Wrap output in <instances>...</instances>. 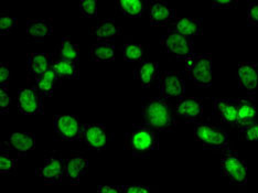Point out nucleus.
<instances>
[{
	"label": "nucleus",
	"instance_id": "nucleus-30",
	"mask_svg": "<svg viewBox=\"0 0 258 193\" xmlns=\"http://www.w3.org/2000/svg\"><path fill=\"white\" fill-rule=\"evenodd\" d=\"M122 57L127 62H143L144 46L139 43H126L122 45Z\"/></svg>",
	"mask_w": 258,
	"mask_h": 193
},
{
	"label": "nucleus",
	"instance_id": "nucleus-34",
	"mask_svg": "<svg viewBox=\"0 0 258 193\" xmlns=\"http://www.w3.org/2000/svg\"><path fill=\"white\" fill-rule=\"evenodd\" d=\"M10 105L11 98L9 96L7 87H2V90H0V113L3 115L7 114L10 109Z\"/></svg>",
	"mask_w": 258,
	"mask_h": 193
},
{
	"label": "nucleus",
	"instance_id": "nucleus-28",
	"mask_svg": "<svg viewBox=\"0 0 258 193\" xmlns=\"http://www.w3.org/2000/svg\"><path fill=\"white\" fill-rule=\"evenodd\" d=\"M10 147L7 143L2 145V153H0V173L10 174L14 173L18 165V157L10 154Z\"/></svg>",
	"mask_w": 258,
	"mask_h": 193
},
{
	"label": "nucleus",
	"instance_id": "nucleus-37",
	"mask_svg": "<svg viewBox=\"0 0 258 193\" xmlns=\"http://www.w3.org/2000/svg\"><path fill=\"white\" fill-rule=\"evenodd\" d=\"M124 193H151V190L146 185L134 183V184L125 185Z\"/></svg>",
	"mask_w": 258,
	"mask_h": 193
},
{
	"label": "nucleus",
	"instance_id": "nucleus-21",
	"mask_svg": "<svg viewBox=\"0 0 258 193\" xmlns=\"http://www.w3.org/2000/svg\"><path fill=\"white\" fill-rule=\"evenodd\" d=\"M62 84V79L51 68L31 87L39 92L43 97H51L54 91Z\"/></svg>",
	"mask_w": 258,
	"mask_h": 193
},
{
	"label": "nucleus",
	"instance_id": "nucleus-33",
	"mask_svg": "<svg viewBox=\"0 0 258 193\" xmlns=\"http://www.w3.org/2000/svg\"><path fill=\"white\" fill-rule=\"evenodd\" d=\"M239 139L244 142H258V121L248 127L242 128L239 132Z\"/></svg>",
	"mask_w": 258,
	"mask_h": 193
},
{
	"label": "nucleus",
	"instance_id": "nucleus-36",
	"mask_svg": "<svg viewBox=\"0 0 258 193\" xmlns=\"http://www.w3.org/2000/svg\"><path fill=\"white\" fill-rule=\"evenodd\" d=\"M247 23L258 27V2H253L248 5Z\"/></svg>",
	"mask_w": 258,
	"mask_h": 193
},
{
	"label": "nucleus",
	"instance_id": "nucleus-8",
	"mask_svg": "<svg viewBox=\"0 0 258 193\" xmlns=\"http://www.w3.org/2000/svg\"><path fill=\"white\" fill-rule=\"evenodd\" d=\"M80 140L86 147L102 153L109 148V134L102 124H84Z\"/></svg>",
	"mask_w": 258,
	"mask_h": 193
},
{
	"label": "nucleus",
	"instance_id": "nucleus-4",
	"mask_svg": "<svg viewBox=\"0 0 258 193\" xmlns=\"http://www.w3.org/2000/svg\"><path fill=\"white\" fill-rule=\"evenodd\" d=\"M221 174L235 184L243 186L247 182V165L237 153L225 149L220 161Z\"/></svg>",
	"mask_w": 258,
	"mask_h": 193
},
{
	"label": "nucleus",
	"instance_id": "nucleus-20",
	"mask_svg": "<svg viewBox=\"0 0 258 193\" xmlns=\"http://www.w3.org/2000/svg\"><path fill=\"white\" fill-rule=\"evenodd\" d=\"M53 33V26L51 20L45 19H28L27 20V37L33 42H42Z\"/></svg>",
	"mask_w": 258,
	"mask_h": 193
},
{
	"label": "nucleus",
	"instance_id": "nucleus-5",
	"mask_svg": "<svg viewBox=\"0 0 258 193\" xmlns=\"http://www.w3.org/2000/svg\"><path fill=\"white\" fill-rule=\"evenodd\" d=\"M83 125L73 114H57L53 117V138L58 142L80 140Z\"/></svg>",
	"mask_w": 258,
	"mask_h": 193
},
{
	"label": "nucleus",
	"instance_id": "nucleus-9",
	"mask_svg": "<svg viewBox=\"0 0 258 193\" xmlns=\"http://www.w3.org/2000/svg\"><path fill=\"white\" fill-rule=\"evenodd\" d=\"M148 11L149 21L152 27L170 26L177 20V10L169 7V5L160 0H147L145 2Z\"/></svg>",
	"mask_w": 258,
	"mask_h": 193
},
{
	"label": "nucleus",
	"instance_id": "nucleus-6",
	"mask_svg": "<svg viewBox=\"0 0 258 193\" xmlns=\"http://www.w3.org/2000/svg\"><path fill=\"white\" fill-rule=\"evenodd\" d=\"M195 138L207 149H228L227 133L211 124H196Z\"/></svg>",
	"mask_w": 258,
	"mask_h": 193
},
{
	"label": "nucleus",
	"instance_id": "nucleus-12",
	"mask_svg": "<svg viewBox=\"0 0 258 193\" xmlns=\"http://www.w3.org/2000/svg\"><path fill=\"white\" fill-rule=\"evenodd\" d=\"M51 54L45 52H32L27 54V79L31 86L51 68Z\"/></svg>",
	"mask_w": 258,
	"mask_h": 193
},
{
	"label": "nucleus",
	"instance_id": "nucleus-15",
	"mask_svg": "<svg viewBox=\"0 0 258 193\" xmlns=\"http://www.w3.org/2000/svg\"><path fill=\"white\" fill-rule=\"evenodd\" d=\"M177 115L187 121L201 122L203 118V103L197 97H181L174 107Z\"/></svg>",
	"mask_w": 258,
	"mask_h": 193
},
{
	"label": "nucleus",
	"instance_id": "nucleus-27",
	"mask_svg": "<svg viewBox=\"0 0 258 193\" xmlns=\"http://www.w3.org/2000/svg\"><path fill=\"white\" fill-rule=\"evenodd\" d=\"M115 5L122 15L129 18H138L146 10V4L142 0H118Z\"/></svg>",
	"mask_w": 258,
	"mask_h": 193
},
{
	"label": "nucleus",
	"instance_id": "nucleus-35",
	"mask_svg": "<svg viewBox=\"0 0 258 193\" xmlns=\"http://www.w3.org/2000/svg\"><path fill=\"white\" fill-rule=\"evenodd\" d=\"M13 73L9 68V63H2L0 64V86L7 87L10 83Z\"/></svg>",
	"mask_w": 258,
	"mask_h": 193
},
{
	"label": "nucleus",
	"instance_id": "nucleus-11",
	"mask_svg": "<svg viewBox=\"0 0 258 193\" xmlns=\"http://www.w3.org/2000/svg\"><path fill=\"white\" fill-rule=\"evenodd\" d=\"M185 91V81L178 72H162L159 77V92L163 99L181 98Z\"/></svg>",
	"mask_w": 258,
	"mask_h": 193
},
{
	"label": "nucleus",
	"instance_id": "nucleus-29",
	"mask_svg": "<svg viewBox=\"0 0 258 193\" xmlns=\"http://www.w3.org/2000/svg\"><path fill=\"white\" fill-rule=\"evenodd\" d=\"M57 54L60 55V57H62L63 60L79 63L80 48L78 44L72 42L71 39L63 37L61 40V44L58 46Z\"/></svg>",
	"mask_w": 258,
	"mask_h": 193
},
{
	"label": "nucleus",
	"instance_id": "nucleus-18",
	"mask_svg": "<svg viewBox=\"0 0 258 193\" xmlns=\"http://www.w3.org/2000/svg\"><path fill=\"white\" fill-rule=\"evenodd\" d=\"M238 99H215L213 112L227 125L236 126Z\"/></svg>",
	"mask_w": 258,
	"mask_h": 193
},
{
	"label": "nucleus",
	"instance_id": "nucleus-14",
	"mask_svg": "<svg viewBox=\"0 0 258 193\" xmlns=\"http://www.w3.org/2000/svg\"><path fill=\"white\" fill-rule=\"evenodd\" d=\"M89 169V160L80 154H73L64 161L63 181L68 184L76 185Z\"/></svg>",
	"mask_w": 258,
	"mask_h": 193
},
{
	"label": "nucleus",
	"instance_id": "nucleus-17",
	"mask_svg": "<svg viewBox=\"0 0 258 193\" xmlns=\"http://www.w3.org/2000/svg\"><path fill=\"white\" fill-rule=\"evenodd\" d=\"M7 145L18 157H25L36 148V136L31 133H13L9 135Z\"/></svg>",
	"mask_w": 258,
	"mask_h": 193
},
{
	"label": "nucleus",
	"instance_id": "nucleus-7",
	"mask_svg": "<svg viewBox=\"0 0 258 193\" xmlns=\"http://www.w3.org/2000/svg\"><path fill=\"white\" fill-rule=\"evenodd\" d=\"M161 48L165 53L175 58H186L195 55L193 39L178 32L168 31L160 40Z\"/></svg>",
	"mask_w": 258,
	"mask_h": 193
},
{
	"label": "nucleus",
	"instance_id": "nucleus-39",
	"mask_svg": "<svg viewBox=\"0 0 258 193\" xmlns=\"http://www.w3.org/2000/svg\"><path fill=\"white\" fill-rule=\"evenodd\" d=\"M237 2H232V0H218L212 4L213 9H231L235 8Z\"/></svg>",
	"mask_w": 258,
	"mask_h": 193
},
{
	"label": "nucleus",
	"instance_id": "nucleus-1",
	"mask_svg": "<svg viewBox=\"0 0 258 193\" xmlns=\"http://www.w3.org/2000/svg\"><path fill=\"white\" fill-rule=\"evenodd\" d=\"M142 115L144 126L156 132H173L177 126L172 107L161 97L143 98Z\"/></svg>",
	"mask_w": 258,
	"mask_h": 193
},
{
	"label": "nucleus",
	"instance_id": "nucleus-19",
	"mask_svg": "<svg viewBox=\"0 0 258 193\" xmlns=\"http://www.w3.org/2000/svg\"><path fill=\"white\" fill-rule=\"evenodd\" d=\"M133 74L144 89H147L159 80V66L155 61H143L134 69Z\"/></svg>",
	"mask_w": 258,
	"mask_h": 193
},
{
	"label": "nucleus",
	"instance_id": "nucleus-24",
	"mask_svg": "<svg viewBox=\"0 0 258 193\" xmlns=\"http://www.w3.org/2000/svg\"><path fill=\"white\" fill-rule=\"evenodd\" d=\"M52 58V69L61 79L78 80L80 78V68L79 63L63 60L57 53L51 54Z\"/></svg>",
	"mask_w": 258,
	"mask_h": 193
},
{
	"label": "nucleus",
	"instance_id": "nucleus-22",
	"mask_svg": "<svg viewBox=\"0 0 258 193\" xmlns=\"http://www.w3.org/2000/svg\"><path fill=\"white\" fill-rule=\"evenodd\" d=\"M168 31L178 32L185 37H200L203 33L201 20L195 18H178L171 25L168 26Z\"/></svg>",
	"mask_w": 258,
	"mask_h": 193
},
{
	"label": "nucleus",
	"instance_id": "nucleus-38",
	"mask_svg": "<svg viewBox=\"0 0 258 193\" xmlns=\"http://www.w3.org/2000/svg\"><path fill=\"white\" fill-rule=\"evenodd\" d=\"M125 185H99L96 193H124Z\"/></svg>",
	"mask_w": 258,
	"mask_h": 193
},
{
	"label": "nucleus",
	"instance_id": "nucleus-3",
	"mask_svg": "<svg viewBox=\"0 0 258 193\" xmlns=\"http://www.w3.org/2000/svg\"><path fill=\"white\" fill-rule=\"evenodd\" d=\"M185 71L199 87H209L212 84V56L211 54L192 55L186 58Z\"/></svg>",
	"mask_w": 258,
	"mask_h": 193
},
{
	"label": "nucleus",
	"instance_id": "nucleus-23",
	"mask_svg": "<svg viewBox=\"0 0 258 193\" xmlns=\"http://www.w3.org/2000/svg\"><path fill=\"white\" fill-rule=\"evenodd\" d=\"M258 107L255 103L248 99H238L237 109V122L238 128H245L257 122Z\"/></svg>",
	"mask_w": 258,
	"mask_h": 193
},
{
	"label": "nucleus",
	"instance_id": "nucleus-10",
	"mask_svg": "<svg viewBox=\"0 0 258 193\" xmlns=\"http://www.w3.org/2000/svg\"><path fill=\"white\" fill-rule=\"evenodd\" d=\"M17 106L23 115L43 114V96L32 87L20 89L17 94Z\"/></svg>",
	"mask_w": 258,
	"mask_h": 193
},
{
	"label": "nucleus",
	"instance_id": "nucleus-13",
	"mask_svg": "<svg viewBox=\"0 0 258 193\" xmlns=\"http://www.w3.org/2000/svg\"><path fill=\"white\" fill-rule=\"evenodd\" d=\"M36 172L46 184L61 183L64 178V162L58 157L49 156Z\"/></svg>",
	"mask_w": 258,
	"mask_h": 193
},
{
	"label": "nucleus",
	"instance_id": "nucleus-26",
	"mask_svg": "<svg viewBox=\"0 0 258 193\" xmlns=\"http://www.w3.org/2000/svg\"><path fill=\"white\" fill-rule=\"evenodd\" d=\"M90 60L93 62H110L115 58V45L111 42L98 41L91 46L89 54Z\"/></svg>",
	"mask_w": 258,
	"mask_h": 193
},
{
	"label": "nucleus",
	"instance_id": "nucleus-25",
	"mask_svg": "<svg viewBox=\"0 0 258 193\" xmlns=\"http://www.w3.org/2000/svg\"><path fill=\"white\" fill-rule=\"evenodd\" d=\"M121 32V28L117 25L114 19H104L92 29V33L98 41L111 42Z\"/></svg>",
	"mask_w": 258,
	"mask_h": 193
},
{
	"label": "nucleus",
	"instance_id": "nucleus-16",
	"mask_svg": "<svg viewBox=\"0 0 258 193\" xmlns=\"http://www.w3.org/2000/svg\"><path fill=\"white\" fill-rule=\"evenodd\" d=\"M237 81L239 87L247 92L248 95H255L258 92V63H239L237 68Z\"/></svg>",
	"mask_w": 258,
	"mask_h": 193
},
{
	"label": "nucleus",
	"instance_id": "nucleus-32",
	"mask_svg": "<svg viewBox=\"0 0 258 193\" xmlns=\"http://www.w3.org/2000/svg\"><path fill=\"white\" fill-rule=\"evenodd\" d=\"M17 26H18V20L15 17L8 15H2L0 17V34L2 36H7Z\"/></svg>",
	"mask_w": 258,
	"mask_h": 193
},
{
	"label": "nucleus",
	"instance_id": "nucleus-31",
	"mask_svg": "<svg viewBox=\"0 0 258 193\" xmlns=\"http://www.w3.org/2000/svg\"><path fill=\"white\" fill-rule=\"evenodd\" d=\"M80 11L86 18H96L97 2L96 0H82L80 2Z\"/></svg>",
	"mask_w": 258,
	"mask_h": 193
},
{
	"label": "nucleus",
	"instance_id": "nucleus-2",
	"mask_svg": "<svg viewBox=\"0 0 258 193\" xmlns=\"http://www.w3.org/2000/svg\"><path fill=\"white\" fill-rule=\"evenodd\" d=\"M125 147L136 158H146L159 147L156 131L146 126H133L125 135Z\"/></svg>",
	"mask_w": 258,
	"mask_h": 193
}]
</instances>
